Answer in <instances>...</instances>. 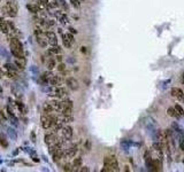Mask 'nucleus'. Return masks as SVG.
<instances>
[{
  "label": "nucleus",
  "instance_id": "nucleus-1",
  "mask_svg": "<svg viewBox=\"0 0 184 172\" xmlns=\"http://www.w3.org/2000/svg\"><path fill=\"white\" fill-rule=\"evenodd\" d=\"M9 46H11V52L12 55L15 58H21L24 57V48L23 44L18 37H12L9 39Z\"/></svg>",
  "mask_w": 184,
  "mask_h": 172
},
{
  "label": "nucleus",
  "instance_id": "nucleus-2",
  "mask_svg": "<svg viewBox=\"0 0 184 172\" xmlns=\"http://www.w3.org/2000/svg\"><path fill=\"white\" fill-rule=\"evenodd\" d=\"M103 172H110V171H119V162L117 158L114 155L106 156L104 158V169Z\"/></svg>",
  "mask_w": 184,
  "mask_h": 172
},
{
  "label": "nucleus",
  "instance_id": "nucleus-3",
  "mask_svg": "<svg viewBox=\"0 0 184 172\" xmlns=\"http://www.w3.org/2000/svg\"><path fill=\"white\" fill-rule=\"evenodd\" d=\"M18 5H16V2H15V0H8L5 5H4V7H2V9H1V12L6 15V16H9V17H16L18 16Z\"/></svg>",
  "mask_w": 184,
  "mask_h": 172
},
{
  "label": "nucleus",
  "instance_id": "nucleus-4",
  "mask_svg": "<svg viewBox=\"0 0 184 172\" xmlns=\"http://www.w3.org/2000/svg\"><path fill=\"white\" fill-rule=\"evenodd\" d=\"M40 124L44 130H50L53 126V119L51 114H45L40 117Z\"/></svg>",
  "mask_w": 184,
  "mask_h": 172
},
{
  "label": "nucleus",
  "instance_id": "nucleus-5",
  "mask_svg": "<svg viewBox=\"0 0 184 172\" xmlns=\"http://www.w3.org/2000/svg\"><path fill=\"white\" fill-rule=\"evenodd\" d=\"M59 139H60V138H58V136H56V133H54V132L46 133V134H45V136H44L45 143H46L48 147L56 145V142H58V140H59Z\"/></svg>",
  "mask_w": 184,
  "mask_h": 172
},
{
  "label": "nucleus",
  "instance_id": "nucleus-6",
  "mask_svg": "<svg viewBox=\"0 0 184 172\" xmlns=\"http://www.w3.org/2000/svg\"><path fill=\"white\" fill-rule=\"evenodd\" d=\"M78 152V145H76V143H74L69 148H67V149H65V155H63V158H73L76 156V154Z\"/></svg>",
  "mask_w": 184,
  "mask_h": 172
},
{
  "label": "nucleus",
  "instance_id": "nucleus-7",
  "mask_svg": "<svg viewBox=\"0 0 184 172\" xmlns=\"http://www.w3.org/2000/svg\"><path fill=\"white\" fill-rule=\"evenodd\" d=\"M61 133H62V136H63V139H66L67 141H69V140H72V138H73V127L70 126V125H63V127L61 129Z\"/></svg>",
  "mask_w": 184,
  "mask_h": 172
},
{
  "label": "nucleus",
  "instance_id": "nucleus-8",
  "mask_svg": "<svg viewBox=\"0 0 184 172\" xmlns=\"http://www.w3.org/2000/svg\"><path fill=\"white\" fill-rule=\"evenodd\" d=\"M66 85H67V87H68L69 90H72V91H77L78 87H79V84H78L77 79L74 78V77H68V78L66 79Z\"/></svg>",
  "mask_w": 184,
  "mask_h": 172
},
{
  "label": "nucleus",
  "instance_id": "nucleus-9",
  "mask_svg": "<svg viewBox=\"0 0 184 172\" xmlns=\"http://www.w3.org/2000/svg\"><path fill=\"white\" fill-rule=\"evenodd\" d=\"M6 113H7V116L9 117V119L12 120L11 123H12L14 126H18V117L14 115V111H13V109H12L11 104H8V106L6 107Z\"/></svg>",
  "mask_w": 184,
  "mask_h": 172
},
{
  "label": "nucleus",
  "instance_id": "nucleus-10",
  "mask_svg": "<svg viewBox=\"0 0 184 172\" xmlns=\"http://www.w3.org/2000/svg\"><path fill=\"white\" fill-rule=\"evenodd\" d=\"M54 95L56 96V97H60V99L66 97V96L68 95V91H67V88L63 87V86H55Z\"/></svg>",
  "mask_w": 184,
  "mask_h": 172
},
{
  "label": "nucleus",
  "instance_id": "nucleus-11",
  "mask_svg": "<svg viewBox=\"0 0 184 172\" xmlns=\"http://www.w3.org/2000/svg\"><path fill=\"white\" fill-rule=\"evenodd\" d=\"M45 37L47 39V42L52 46V45H56L58 44V37L53 31H46L45 32Z\"/></svg>",
  "mask_w": 184,
  "mask_h": 172
},
{
  "label": "nucleus",
  "instance_id": "nucleus-12",
  "mask_svg": "<svg viewBox=\"0 0 184 172\" xmlns=\"http://www.w3.org/2000/svg\"><path fill=\"white\" fill-rule=\"evenodd\" d=\"M170 95L176 97V99H183L184 92L181 88H178V87H173V88L170 90Z\"/></svg>",
  "mask_w": 184,
  "mask_h": 172
},
{
  "label": "nucleus",
  "instance_id": "nucleus-13",
  "mask_svg": "<svg viewBox=\"0 0 184 172\" xmlns=\"http://www.w3.org/2000/svg\"><path fill=\"white\" fill-rule=\"evenodd\" d=\"M62 83H63V79H62L61 76H55V75H53V76L51 77V79H50V84L52 86H61Z\"/></svg>",
  "mask_w": 184,
  "mask_h": 172
},
{
  "label": "nucleus",
  "instance_id": "nucleus-14",
  "mask_svg": "<svg viewBox=\"0 0 184 172\" xmlns=\"http://www.w3.org/2000/svg\"><path fill=\"white\" fill-rule=\"evenodd\" d=\"M45 64H46L47 70H51V71H52L55 67H56V60L53 58L52 56L46 57V62H45Z\"/></svg>",
  "mask_w": 184,
  "mask_h": 172
},
{
  "label": "nucleus",
  "instance_id": "nucleus-15",
  "mask_svg": "<svg viewBox=\"0 0 184 172\" xmlns=\"http://www.w3.org/2000/svg\"><path fill=\"white\" fill-rule=\"evenodd\" d=\"M0 31L5 35H9V28H8V23L7 21L0 17Z\"/></svg>",
  "mask_w": 184,
  "mask_h": 172
},
{
  "label": "nucleus",
  "instance_id": "nucleus-16",
  "mask_svg": "<svg viewBox=\"0 0 184 172\" xmlns=\"http://www.w3.org/2000/svg\"><path fill=\"white\" fill-rule=\"evenodd\" d=\"M11 91H12V94L14 96H16V97H22V91H21V86H20V85H16V84L12 85Z\"/></svg>",
  "mask_w": 184,
  "mask_h": 172
},
{
  "label": "nucleus",
  "instance_id": "nucleus-17",
  "mask_svg": "<svg viewBox=\"0 0 184 172\" xmlns=\"http://www.w3.org/2000/svg\"><path fill=\"white\" fill-rule=\"evenodd\" d=\"M25 7H27V9H28L30 13H32V14H38L39 10H40V6L35 5V3H27Z\"/></svg>",
  "mask_w": 184,
  "mask_h": 172
},
{
  "label": "nucleus",
  "instance_id": "nucleus-18",
  "mask_svg": "<svg viewBox=\"0 0 184 172\" xmlns=\"http://www.w3.org/2000/svg\"><path fill=\"white\" fill-rule=\"evenodd\" d=\"M7 134H8V136L13 140V141H18V132L15 131V129L14 127H8L7 129Z\"/></svg>",
  "mask_w": 184,
  "mask_h": 172
},
{
  "label": "nucleus",
  "instance_id": "nucleus-19",
  "mask_svg": "<svg viewBox=\"0 0 184 172\" xmlns=\"http://www.w3.org/2000/svg\"><path fill=\"white\" fill-rule=\"evenodd\" d=\"M14 63L16 64V67H18V69L23 70L24 67H25V64H27V60H25V57H23V58H15Z\"/></svg>",
  "mask_w": 184,
  "mask_h": 172
},
{
  "label": "nucleus",
  "instance_id": "nucleus-20",
  "mask_svg": "<svg viewBox=\"0 0 184 172\" xmlns=\"http://www.w3.org/2000/svg\"><path fill=\"white\" fill-rule=\"evenodd\" d=\"M54 87L55 86H48V85H44L43 86V88H41V91L43 92H45L46 94H48V95H54Z\"/></svg>",
  "mask_w": 184,
  "mask_h": 172
},
{
  "label": "nucleus",
  "instance_id": "nucleus-21",
  "mask_svg": "<svg viewBox=\"0 0 184 172\" xmlns=\"http://www.w3.org/2000/svg\"><path fill=\"white\" fill-rule=\"evenodd\" d=\"M151 170H152V171H160V170H161V163H160L159 159H153Z\"/></svg>",
  "mask_w": 184,
  "mask_h": 172
},
{
  "label": "nucleus",
  "instance_id": "nucleus-22",
  "mask_svg": "<svg viewBox=\"0 0 184 172\" xmlns=\"http://www.w3.org/2000/svg\"><path fill=\"white\" fill-rule=\"evenodd\" d=\"M48 51L52 53V54H61V52H62V48L56 44V45H52L50 48H48Z\"/></svg>",
  "mask_w": 184,
  "mask_h": 172
},
{
  "label": "nucleus",
  "instance_id": "nucleus-23",
  "mask_svg": "<svg viewBox=\"0 0 184 172\" xmlns=\"http://www.w3.org/2000/svg\"><path fill=\"white\" fill-rule=\"evenodd\" d=\"M37 38V42L39 44V46H41V47H46L47 46V39H46V37H45V35L44 36H38V37H36Z\"/></svg>",
  "mask_w": 184,
  "mask_h": 172
},
{
  "label": "nucleus",
  "instance_id": "nucleus-24",
  "mask_svg": "<svg viewBox=\"0 0 184 172\" xmlns=\"http://www.w3.org/2000/svg\"><path fill=\"white\" fill-rule=\"evenodd\" d=\"M0 145L4 147V148H7L8 147V140H7V136H6V134L4 133H0Z\"/></svg>",
  "mask_w": 184,
  "mask_h": 172
},
{
  "label": "nucleus",
  "instance_id": "nucleus-25",
  "mask_svg": "<svg viewBox=\"0 0 184 172\" xmlns=\"http://www.w3.org/2000/svg\"><path fill=\"white\" fill-rule=\"evenodd\" d=\"M53 111H54V109H53L51 102H45V103H44V113H45V114H51V113H53Z\"/></svg>",
  "mask_w": 184,
  "mask_h": 172
},
{
  "label": "nucleus",
  "instance_id": "nucleus-26",
  "mask_svg": "<svg viewBox=\"0 0 184 172\" xmlns=\"http://www.w3.org/2000/svg\"><path fill=\"white\" fill-rule=\"evenodd\" d=\"M164 147H165V145H164L162 141H160V142H154V143L152 145V148H153L154 150H157V152H161V150L164 149Z\"/></svg>",
  "mask_w": 184,
  "mask_h": 172
},
{
  "label": "nucleus",
  "instance_id": "nucleus-27",
  "mask_svg": "<svg viewBox=\"0 0 184 172\" xmlns=\"http://www.w3.org/2000/svg\"><path fill=\"white\" fill-rule=\"evenodd\" d=\"M73 168H82V164H83V159L81 157H76L74 158L73 161Z\"/></svg>",
  "mask_w": 184,
  "mask_h": 172
},
{
  "label": "nucleus",
  "instance_id": "nucleus-28",
  "mask_svg": "<svg viewBox=\"0 0 184 172\" xmlns=\"http://www.w3.org/2000/svg\"><path fill=\"white\" fill-rule=\"evenodd\" d=\"M4 68L6 69V70H15V71H18V67H16V64L15 63H12V62H7L5 65H4Z\"/></svg>",
  "mask_w": 184,
  "mask_h": 172
},
{
  "label": "nucleus",
  "instance_id": "nucleus-29",
  "mask_svg": "<svg viewBox=\"0 0 184 172\" xmlns=\"http://www.w3.org/2000/svg\"><path fill=\"white\" fill-rule=\"evenodd\" d=\"M167 114H168V116H170V117H178V116H180L178 113L176 111L175 107H174V108H173V107L168 108V109H167Z\"/></svg>",
  "mask_w": 184,
  "mask_h": 172
},
{
  "label": "nucleus",
  "instance_id": "nucleus-30",
  "mask_svg": "<svg viewBox=\"0 0 184 172\" xmlns=\"http://www.w3.org/2000/svg\"><path fill=\"white\" fill-rule=\"evenodd\" d=\"M15 104L18 106V110H20L22 114H27V108H25V106H24V103H23V102H21V101H16V102H15Z\"/></svg>",
  "mask_w": 184,
  "mask_h": 172
},
{
  "label": "nucleus",
  "instance_id": "nucleus-31",
  "mask_svg": "<svg viewBox=\"0 0 184 172\" xmlns=\"http://www.w3.org/2000/svg\"><path fill=\"white\" fill-rule=\"evenodd\" d=\"M62 42H63V46L67 47V48H70L72 45H73V44L69 41V39L67 38V36H66L65 33H62Z\"/></svg>",
  "mask_w": 184,
  "mask_h": 172
},
{
  "label": "nucleus",
  "instance_id": "nucleus-32",
  "mask_svg": "<svg viewBox=\"0 0 184 172\" xmlns=\"http://www.w3.org/2000/svg\"><path fill=\"white\" fill-rule=\"evenodd\" d=\"M62 106H63V108L65 107H68V108H73V101L72 100H69V99H65V100H62ZM62 108V109H63Z\"/></svg>",
  "mask_w": 184,
  "mask_h": 172
},
{
  "label": "nucleus",
  "instance_id": "nucleus-33",
  "mask_svg": "<svg viewBox=\"0 0 184 172\" xmlns=\"http://www.w3.org/2000/svg\"><path fill=\"white\" fill-rule=\"evenodd\" d=\"M0 57H4V58H11L9 53H8L4 47H0Z\"/></svg>",
  "mask_w": 184,
  "mask_h": 172
},
{
  "label": "nucleus",
  "instance_id": "nucleus-34",
  "mask_svg": "<svg viewBox=\"0 0 184 172\" xmlns=\"http://www.w3.org/2000/svg\"><path fill=\"white\" fill-rule=\"evenodd\" d=\"M58 21H59L61 24H63V25L68 24V22H69V21H68V16H67L66 14H62V15L60 16V19H58Z\"/></svg>",
  "mask_w": 184,
  "mask_h": 172
},
{
  "label": "nucleus",
  "instance_id": "nucleus-35",
  "mask_svg": "<svg viewBox=\"0 0 184 172\" xmlns=\"http://www.w3.org/2000/svg\"><path fill=\"white\" fill-rule=\"evenodd\" d=\"M62 115H73V108H68V107H65L61 111H60Z\"/></svg>",
  "mask_w": 184,
  "mask_h": 172
},
{
  "label": "nucleus",
  "instance_id": "nucleus-36",
  "mask_svg": "<svg viewBox=\"0 0 184 172\" xmlns=\"http://www.w3.org/2000/svg\"><path fill=\"white\" fill-rule=\"evenodd\" d=\"M62 170L63 171H73V164H70V163H66L63 166H62Z\"/></svg>",
  "mask_w": 184,
  "mask_h": 172
},
{
  "label": "nucleus",
  "instance_id": "nucleus-37",
  "mask_svg": "<svg viewBox=\"0 0 184 172\" xmlns=\"http://www.w3.org/2000/svg\"><path fill=\"white\" fill-rule=\"evenodd\" d=\"M91 147H92V143L90 140H85V143H84V149L86 152H90L91 150Z\"/></svg>",
  "mask_w": 184,
  "mask_h": 172
},
{
  "label": "nucleus",
  "instance_id": "nucleus-38",
  "mask_svg": "<svg viewBox=\"0 0 184 172\" xmlns=\"http://www.w3.org/2000/svg\"><path fill=\"white\" fill-rule=\"evenodd\" d=\"M0 118H1V120L5 123V122H7V115L5 114V111L1 109V107H0Z\"/></svg>",
  "mask_w": 184,
  "mask_h": 172
},
{
  "label": "nucleus",
  "instance_id": "nucleus-39",
  "mask_svg": "<svg viewBox=\"0 0 184 172\" xmlns=\"http://www.w3.org/2000/svg\"><path fill=\"white\" fill-rule=\"evenodd\" d=\"M175 109H176V111L178 113V115H182V116H184V109L180 106V104H176L175 106Z\"/></svg>",
  "mask_w": 184,
  "mask_h": 172
},
{
  "label": "nucleus",
  "instance_id": "nucleus-40",
  "mask_svg": "<svg viewBox=\"0 0 184 172\" xmlns=\"http://www.w3.org/2000/svg\"><path fill=\"white\" fill-rule=\"evenodd\" d=\"M70 3L73 5L75 8H79V6H81V1L79 0H70Z\"/></svg>",
  "mask_w": 184,
  "mask_h": 172
},
{
  "label": "nucleus",
  "instance_id": "nucleus-41",
  "mask_svg": "<svg viewBox=\"0 0 184 172\" xmlns=\"http://www.w3.org/2000/svg\"><path fill=\"white\" fill-rule=\"evenodd\" d=\"M56 68H58V70H59V71H65V70H66V64L60 62V63L58 64V67H56Z\"/></svg>",
  "mask_w": 184,
  "mask_h": 172
},
{
  "label": "nucleus",
  "instance_id": "nucleus-42",
  "mask_svg": "<svg viewBox=\"0 0 184 172\" xmlns=\"http://www.w3.org/2000/svg\"><path fill=\"white\" fill-rule=\"evenodd\" d=\"M65 35L67 36V38L69 39V41H70L72 44H74V42H75V39H74L73 33H70V32H67V33H65Z\"/></svg>",
  "mask_w": 184,
  "mask_h": 172
},
{
  "label": "nucleus",
  "instance_id": "nucleus-43",
  "mask_svg": "<svg viewBox=\"0 0 184 172\" xmlns=\"http://www.w3.org/2000/svg\"><path fill=\"white\" fill-rule=\"evenodd\" d=\"M55 60H56L58 62H62V60H63V56H62L61 54H56V55H55Z\"/></svg>",
  "mask_w": 184,
  "mask_h": 172
},
{
  "label": "nucleus",
  "instance_id": "nucleus-44",
  "mask_svg": "<svg viewBox=\"0 0 184 172\" xmlns=\"http://www.w3.org/2000/svg\"><path fill=\"white\" fill-rule=\"evenodd\" d=\"M31 157H32V161H34V162H39V161H40V158H38V156L36 155V153L32 154Z\"/></svg>",
  "mask_w": 184,
  "mask_h": 172
},
{
  "label": "nucleus",
  "instance_id": "nucleus-45",
  "mask_svg": "<svg viewBox=\"0 0 184 172\" xmlns=\"http://www.w3.org/2000/svg\"><path fill=\"white\" fill-rule=\"evenodd\" d=\"M79 171H82V172H89V171H90V169H89L88 166H82V169H79Z\"/></svg>",
  "mask_w": 184,
  "mask_h": 172
},
{
  "label": "nucleus",
  "instance_id": "nucleus-46",
  "mask_svg": "<svg viewBox=\"0 0 184 172\" xmlns=\"http://www.w3.org/2000/svg\"><path fill=\"white\" fill-rule=\"evenodd\" d=\"M69 32H70V33H73V35H75V33H77V30H76V29H74V28H69Z\"/></svg>",
  "mask_w": 184,
  "mask_h": 172
},
{
  "label": "nucleus",
  "instance_id": "nucleus-47",
  "mask_svg": "<svg viewBox=\"0 0 184 172\" xmlns=\"http://www.w3.org/2000/svg\"><path fill=\"white\" fill-rule=\"evenodd\" d=\"M58 32H59L60 35H62V29H61V28H59V29H58Z\"/></svg>",
  "mask_w": 184,
  "mask_h": 172
},
{
  "label": "nucleus",
  "instance_id": "nucleus-48",
  "mask_svg": "<svg viewBox=\"0 0 184 172\" xmlns=\"http://www.w3.org/2000/svg\"><path fill=\"white\" fill-rule=\"evenodd\" d=\"M82 52H83V53H86V47H82Z\"/></svg>",
  "mask_w": 184,
  "mask_h": 172
},
{
  "label": "nucleus",
  "instance_id": "nucleus-49",
  "mask_svg": "<svg viewBox=\"0 0 184 172\" xmlns=\"http://www.w3.org/2000/svg\"><path fill=\"white\" fill-rule=\"evenodd\" d=\"M182 83L184 84V72L182 74Z\"/></svg>",
  "mask_w": 184,
  "mask_h": 172
},
{
  "label": "nucleus",
  "instance_id": "nucleus-50",
  "mask_svg": "<svg viewBox=\"0 0 184 172\" xmlns=\"http://www.w3.org/2000/svg\"><path fill=\"white\" fill-rule=\"evenodd\" d=\"M79 1H84V0H79Z\"/></svg>",
  "mask_w": 184,
  "mask_h": 172
},
{
  "label": "nucleus",
  "instance_id": "nucleus-51",
  "mask_svg": "<svg viewBox=\"0 0 184 172\" xmlns=\"http://www.w3.org/2000/svg\"><path fill=\"white\" fill-rule=\"evenodd\" d=\"M0 1H1V0H0Z\"/></svg>",
  "mask_w": 184,
  "mask_h": 172
}]
</instances>
